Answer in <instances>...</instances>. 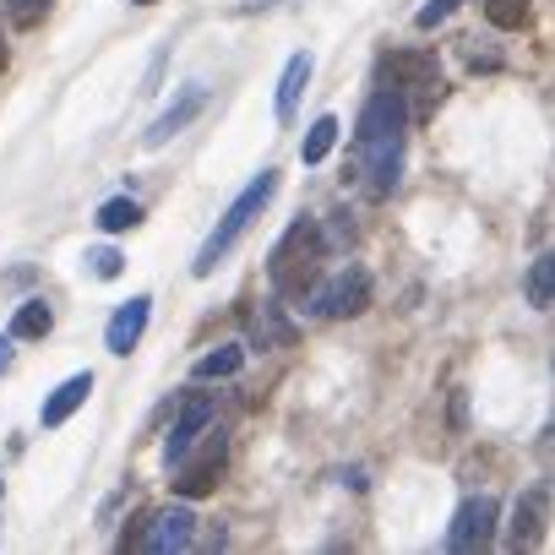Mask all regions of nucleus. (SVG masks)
<instances>
[{
	"label": "nucleus",
	"mask_w": 555,
	"mask_h": 555,
	"mask_svg": "<svg viewBox=\"0 0 555 555\" xmlns=\"http://www.w3.org/2000/svg\"><path fill=\"white\" fill-rule=\"evenodd\" d=\"M12 371V338H0V376Z\"/></svg>",
	"instance_id": "393cba45"
},
{
	"label": "nucleus",
	"mask_w": 555,
	"mask_h": 555,
	"mask_svg": "<svg viewBox=\"0 0 555 555\" xmlns=\"http://www.w3.org/2000/svg\"><path fill=\"white\" fill-rule=\"evenodd\" d=\"M250 333H256V344H261V349H284V344L295 338V327H289L284 317H278V306H261V311H256V322H250Z\"/></svg>",
	"instance_id": "f3484780"
},
{
	"label": "nucleus",
	"mask_w": 555,
	"mask_h": 555,
	"mask_svg": "<svg viewBox=\"0 0 555 555\" xmlns=\"http://www.w3.org/2000/svg\"><path fill=\"white\" fill-rule=\"evenodd\" d=\"M490 539H495V501H490V495H468V501L457 506L452 528H447V550L474 555V550H485Z\"/></svg>",
	"instance_id": "6e6552de"
},
{
	"label": "nucleus",
	"mask_w": 555,
	"mask_h": 555,
	"mask_svg": "<svg viewBox=\"0 0 555 555\" xmlns=\"http://www.w3.org/2000/svg\"><path fill=\"white\" fill-rule=\"evenodd\" d=\"M147 311H153L147 295L126 300V306L109 317V327H104V349H109V354H131V349L142 344V333H147Z\"/></svg>",
	"instance_id": "9d476101"
},
{
	"label": "nucleus",
	"mask_w": 555,
	"mask_h": 555,
	"mask_svg": "<svg viewBox=\"0 0 555 555\" xmlns=\"http://www.w3.org/2000/svg\"><path fill=\"white\" fill-rule=\"evenodd\" d=\"M88 392H93V376L82 371V376H66L50 398H44V409H39V420H44V430H55V425H66L82 403H88Z\"/></svg>",
	"instance_id": "f8f14e48"
},
{
	"label": "nucleus",
	"mask_w": 555,
	"mask_h": 555,
	"mask_svg": "<svg viewBox=\"0 0 555 555\" xmlns=\"http://www.w3.org/2000/svg\"><path fill=\"white\" fill-rule=\"evenodd\" d=\"M333 142H338V120L322 115V120L306 131V142H300V164H322V158L333 153Z\"/></svg>",
	"instance_id": "6ab92c4d"
},
{
	"label": "nucleus",
	"mask_w": 555,
	"mask_h": 555,
	"mask_svg": "<svg viewBox=\"0 0 555 555\" xmlns=\"http://www.w3.org/2000/svg\"><path fill=\"white\" fill-rule=\"evenodd\" d=\"M272 191H278V169H261V175H256V180L229 202V212L218 218V229L202 240V250H196V261H191V272H196V278H212V272H218V261L234 250V240L250 229V218L272 202Z\"/></svg>",
	"instance_id": "7ed1b4c3"
},
{
	"label": "nucleus",
	"mask_w": 555,
	"mask_h": 555,
	"mask_svg": "<svg viewBox=\"0 0 555 555\" xmlns=\"http://www.w3.org/2000/svg\"><path fill=\"white\" fill-rule=\"evenodd\" d=\"M0 12H7L12 28H39L44 12H50V0H0Z\"/></svg>",
	"instance_id": "412c9836"
},
{
	"label": "nucleus",
	"mask_w": 555,
	"mask_h": 555,
	"mask_svg": "<svg viewBox=\"0 0 555 555\" xmlns=\"http://www.w3.org/2000/svg\"><path fill=\"white\" fill-rule=\"evenodd\" d=\"M223 463H229V436L218 430V425H207L191 447H185V457H180V474H175V495H185V501H202V495H212L218 490V474H223Z\"/></svg>",
	"instance_id": "20e7f679"
},
{
	"label": "nucleus",
	"mask_w": 555,
	"mask_h": 555,
	"mask_svg": "<svg viewBox=\"0 0 555 555\" xmlns=\"http://www.w3.org/2000/svg\"><path fill=\"white\" fill-rule=\"evenodd\" d=\"M382 77L409 99V109H430L436 99H441V66H436V55H387L382 61Z\"/></svg>",
	"instance_id": "423d86ee"
},
{
	"label": "nucleus",
	"mask_w": 555,
	"mask_h": 555,
	"mask_svg": "<svg viewBox=\"0 0 555 555\" xmlns=\"http://www.w3.org/2000/svg\"><path fill=\"white\" fill-rule=\"evenodd\" d=\"M142 223V207L131 202V196H109L104 207H99V229L104 234H126V229H137Z\"/></svg>",
	"instance_id": "a211bd4d"
},
{
	"label": "nucleus",
	"mask_w": 555,
	"mask_h": 555,
	"mask_svg": "<svg viewBox=\"0 0 555 555\" xmlns=\"http://www.w3.org/2000/svg\"><path fill=\"white\" fill-rule=\"evenodd\" d=\"M485 17L495 28H522L528 23V0H485Z\"/></svg>",
	"instance_id": "4be33fe9"
},
{
	"label": "nucleus",
	"mask_w": 555,
	"mask_h": 555,
	"mask_svg": "<svg viewBox=\"0 0 555 555\" xmlns=\"http://www.w3.org/2000/svg\"><path fill=\"white\" fill-rule=\"evenodd\" d=\"M131 7H153V0H131Z\"/></svg>",
	"instance_id": "a878e982"
},
{
	"label": "nucleus",
	"mask_w": 555,
	"mask_h": 555,
	"mask_svg": "<svg viewBox=\"0 0 555 555\" xmlns=\"http://www.w3.org/2000/svg\"><path fill=\"white\" fill-rule=\"evenodd\" d=\"M202 104H207V88H202V82L180 88V99H175V104H169V109H164V115H158V120L147 126L142 147H164L169 137H180V131H185V126H191V120L202 115Z\"/></svg>",
	"instance_id": "1a4fd4ad"
},
{
	"label": "nucleus",
	"mask_w": 555,
	"mask_h": 555,
	"mask_svg": "<svg viewBox=\"0 0 555 555\" xmlns=\"http://www.w3.org/2000/svg\"><path fill=\"white\" fill-rule=\"evenodd\" d=\"M322 256H327V240L317 229V218H300L284 229V240L272 245L267 256V278H272V295H284V300H306L311 284L322 278Z\"/></svg>",
	"instance_id": "f03ea898"
},
{
	"label": "nucleus",
	"mask_w": 555,
	"mask_h": 555,
	"mask_svg": "<svg viewBox=\"0 0 555 555\" xmlns=\"http://www.w3.org/2000/svg\"><path fill=\"white\" fill-rule=\"evenodd\" d=\"M240 365H245V349H240V344H223V349L202 354V360L191 365V376H196V382H223V376H240Z\"/></svg>",
	"instance_id": "2eb2a0df"
},
{
	"label": "nucleus",
	"mask_w": 555,
	"mask_h": 555,
	"mask_svg": "<svg viewBox=\"0 0 555 555\" xmlns=\"http://www.w3.org/2000/svg\"><path fill=\"white\" fill-rule=\"evenodd\" d=\"M457 7H463V0H430V7H420L414 28H425V34H430V28H441V23H447V17H452Z\"/></svg>",
	"instance_id": "5701e85b"
},
{
	"label": "nucleus",
	"mask_w": 555,
	"mask_h": 555,
	"mask_svg": "<svg viewBox=\"0 0 555 555\" xmlns=\"http://www.w3.org/2000/svg\"><path fill=\"white\" fill-rule=\"evenodd\" d=\"M212 425V398H185V409H180V420H175V430H169V441H164V457H169V468L185 457V447L202 436Z\"/></svg>",
	"instance_id": "9b49d317"
},
{
	"label": "nucleus",
	"mask_w": 555,
	"mask_h": 555,
	"mask_svg": "<svg viewBox=\"0 0 555 555\" xmlns=\"http://www.w3.org/2000/svg\"><path fill=\"white\" fill-rule=\"evenodd\" d=\"M88 261H93V272H99V278H120V267H126V261H120V250H109V245H104V250H93Z\"/></svg>",
	"instance_id": "b1692460"
},
{
	"label": "nucleus",
	"mask_w": 555,
	"mask_h": 555,
	"mask_svg": "<svg viewBox=\"0 0 555 555\" xmlns=\"http://www.w3.org/2000/svg\"><path fill=\"white\" fill-rule=\"evenodd\" d=\"M306 306H311V317H327V322L360 317V311L371 306V272H365V267H344V272L327 278V284L317 278L311 295H306Z\"/></svg>",
	"instance_id": "39448f33"
},
{
	"label": "nucleus",
	"mask_w": 555,
	"mask_h": 555,
	"mask_svg": "<svg viewBox=\"0 0 555 555\" xmlns=\"http://www.w3.org/2000/svg\"><path fill=\"white\" fill-rule=\"evenodd\" d=\"M539 512H544V495H522L517 512H512V544H533L539 539Z\"/></svg>",
	"instance_id": "aec40b11"
},
{
	"label": "nucleus",
	"mask_w": 555,
	"mask_h": 555,
	"mask_svg": "<svg viewBox=\"0 0 555 555\" xmlns=\"http://www.w3.org/2000/svg\"><path fill=\"white\" fill-rule=\"evenodd\" d=\"M311 55L300 50V55H289V66H284V82H278V99H272V109H278V120H295V104H300V93H306V82H311Z\"/></svg>",
	"instance_id": "ddd939ff"
},
{
	"label": "nucleus",
	"mask_w": 555,
	"mask_h": 555,
	"mask_svg": "<svg viewBox=\"0 0 555 555\" xmlns=\"http://www.w3.org/2000/svg\"><path fill=\"white\" fill-rule=\"evenodd\" d=\"M50 327H55V311H50V300H23L17 306V317H12V333L7 338H50Z\"/></svg>",
	"instance_id": "4468645a"
},
{
	"label": "nucleus",
	"mask_w": 555,
	"mask_h": 555,
	"mask_svg": "<svg viewBox=\"0 0 555 555\" xmlns=\"http://www.w3.org/2000/svg\"><path fill=\"white\" fill-rule=\"evenodd\" d=\"M403 126H409V99L382 77L360 109V126H354V153H360L371 196H387L403 175Z\"/></svg>",
	"instance_id": "f257e3e1"
},
{
	"label": "nucleus",
	"mask_w": 555,
	"mask_h": 555,
	"mask_svg": "<svg viewBox=\"0 0 555 555\" xmlns=\"http://www.w3.org/2000/svg\"><path fill=\"white\" fill-rule=\"evenodd\" d=\"M142 522H147V528L126 533V544H137V550L169 555V550H191V544H196V512H191V506H169V512H153V517H142Z\"/></svg>",
	"instance_id": "0eeeda50"
},
{
	"label": "nucleus",
	"mask_w": 555,
	"mask_h": 555,
	"mask_svg": "<svg viewBox=\"0 0 555 555\" xmlns=\"http://www.w3.org/2000/svg\"><path fill=\"white\" fill-rule=\"evenodd\" d=\"M522 289H528V306L533 311H550L555 306V256H539L522 278Z\"/></svg>",
	"instance_id": "dca6fc26"
}]
</instances>
